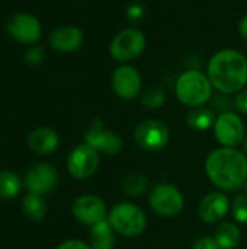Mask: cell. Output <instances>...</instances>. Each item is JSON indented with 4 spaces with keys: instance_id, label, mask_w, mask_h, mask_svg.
Returning <instances> with one entry per match:
<instances>
[{
    "instance_id": "cell-1",
    "label": "cell",
    "mask_w": 247,
    "mask_h": 249,
    "mask_svg": "<svg viewBox=\"0 0 247 249\" xmlns=\"http://www.w3.org/2000/svg\"><path fill=\"white\" fill-rule=\"evenodd\" d=\"M205 174L218 191H242L247 182V155L237 147H217L205 159Z\"/></svg>"
},
{
    "instance_id": "cell-2",
    "label": "cell",
    "mask_w": 247,
    "mask_h": 249,
    "mask_svg": "<svg viewBox=\"0 0 247 249\" xmlns=\"http://www.w3.org/2000/svg\"><path fill=\"white\" fill-rule=\"evenodd\" d=\"M207 76L214 90L236 95L247 86V57L233 48H224L211 55Z\"/></svg>"
},
{
    "instance_id": "cell-3",
    "label": "cell",
    "mask_w": 247,
    "mask_h": 249,
    "mask_svg": "<svg viewBox=\"0 0 247 249\" xmlns=\"http://www.w3.org/2000/svg\"><path fill=\"white\" fill-rule=\"evenodd\" d=\"M175 93L179 102L191 109L207 105L214 95V88L207 73L197 69H189L181 73L176 79Z\"/></svg>"
},
{
    "instance_id": "cell-4",
    "label": "cell",
    "mask_w": 247,
    "mask_h": 249,
    "mask_svg": "<svg viewBox=\"0 0 247 249\" xmlns=\"http://www.w3.org/2000/svg\"><path fill=\"white\" fill-rule=\"evenodd\" d=\"M108 222L116 232L124 238H138L147 228V216L144 210L130 201H121L115 204L109 214Z\"/></svg>"
},
{
    "instance_id": "cell-5",
    "label": "cell",
    "mask_w": 247,
    "mask_h": 249,
    "mask_svg": "<svg viewBox=\"0 0 247 249\" xmlns=\"http://www.w3.org/2000/svg\"><path fill=\"white\" fill-rule=\"evenodd\" d=\"M147 48V38L138 28L130 26L119 31L109 44L111 57L122 64H130L144 54Z\"/></svg>"
},
{
    "instance_id": "cell-6",
    "label": "cell",
    "mask_w": 247,
    "mask_h": 249,
    "mask_svg": "<svg viewBox=\"0 0 247 249\" xmlns=\"http://www.w3.org/2000/svg\"><path fill=\"white\" fill-rule=\"evenodd\" d=\"M148 204L159 217L172 219L181 214V212L183 210L185 197L176 185L160 182L150 190Z\"/></svg>"
},
{
    "instance_id": "cell-7",
    "label": "cell",
    "mask_w": 247,
    "mask_h": 249,
    "mask_svg": "<svg viewBox=\"0 0 247 249\" xmlns=\"http://www.w3.org/2000/svg\"><path fill=\"white\" fill-rule=\"evenodd\" d=\"M170 140L169 127L156 118H148L137 124L134 130V142L147 152H159L167 146Z\"/></svg>"
},
{
    "instance_id": "cell-8",
    "label": "cell",
    "mask_w": 247,
    "mask_h": 249,
    "mask_svg": "<svg viewBox=\"0 0 247 249\" xmlns=\"http://www.w3.org/2000/svg\"><path fill=\"white\" fill-rule=\"evenodd\" d=\"M213 128L217 142L224 147H237L246 139V125L237 111L218 114Z\"/></svg>"
},
{
    "instance_id": "cell-9",
    "label": "cell",
    "mask_w": 247,
    "mask_h": 249,
    "mask_svg": "<svg viewBox=\"0 0 247 249\" xmlns=\"http://www.w3.org/2000/svg\"><path fill=\"white\" fill-rule=\"evenodd\" d=\"M99 152L87 143L77 144L67 158V171L77 181L93 177L99 168Z\"/></svg>"
},
{
    "instance_id": "cell-10",
    "label": "cell",
    "mask_w": 247,
    "mask_h": 249,
    "mask_svg": "<svg viewBox=\"0 0 247 249\" xmlns=\"http://www.w3.org/2000/svg\"><path fill=\"white\" fill-rule=\"evenodd\" d=\"M111 86L118 98L124 101H132L143 92L141 73L131 64H121L111 76Z\"/></svg>"
},
{
    "instance_id": "cell-11",
    "label": "cell",
    "mask_w": 247,
    "mask_h": 249,
    "mask_svg": "<svg viewBox=\"0 0 247 249\" xmlns=\"http://www.w3.org/2000/svg\"><path fill=\"white\" fill-rule=\"evenodd\" d=\"M84 143L106 156H115L121 153L124 147L122 137L115 131L106 128L103 121L99 118L93 120L92 125L84 133Z\"/></svg>"
},
{
    "instance_id": "cell-12",
    "label": "cell",
    "mask_w": 247,
    "mask_h": 249,
    "mask_svg": "<svg viewBox=\"0 0 247 249\" xmlns=\"http://www.w3.org/2000/svg\"><path fill=\"white\" fill-rule=\"evenodd\" d=\"M71 214L74 219L86 226H95L108 219L106 203L95 194H83L73 201Z\"/></svg>"
},
{
    "instance_id": "cell-13",
    "label": "cell",
    "mask_w": 247,
    "mask_h": 249,
    "mask_svg": "<svg viewBox=\"0 0 247 249\" xmlns=\"http://www.w3.org/2000/svg\"><path fill=\"white\" fill-rule=\"evenodd\" d=\"M7 34L16 42L23 45H35L42 35V26L36 16L31 13H16L6 23Z\"/></svg>"
},
{
    "instance_id": "cell-14",
    "label": "cell",
    "mask_w": 247,
    "mask_h": 249,
    "mask_svg": "<svg viewBox=\"0 0 247 249\" xmlns=\"http://www.w3.org/2000/svg\"><path fill=\"white\" fill-rule=\"evenodd\" d=\"M231 210V200L223 191H211L202 197L198 206V216L207 225H220Z\"/></svg>"
},
{
    "instance_id": "cell-15",
    "label": "cell",
    "mask_w": 247,
    "mask_h": 249,
    "mask_svg": "<svg viewBox=\"0 0 247 249\" xmlns=\"http://www.w3.org/2000/svg\"><path fill=\"white\" fill-rule=\"evenodd\" d=\"M58 185V172L51 163H36L25 175V188L28 193L47 196Z\"/></svg>"
},
{
    "instance_id": "cell-16",
    "label": "cell",
    "mask_w": 247,
    "mask_h": 249,
    "mask_svg": "<svg viewBox=\"0 0 247 249\" xmlns=\"http://www.w3.org/2000/svg\"><path fill=\"white\" fill-rule=\"evenodd\" d=\"M84 41V34L79 26L64 25L55 28L48 38V42L52 50L58 53H74L77 51Z\"/></svg>"
},
{
    "instance_id": "cell-17",
    "label": "cell",
    "mask_w": 247,
    "mask_h": 249,
    "mask_svg": "<svg viewBox=\"0 0 247 249\" xmlns=\"http://www.w3.org/2000/svg\"><path fill=\"white\" fill-rule=\"evenodd\" d=\"M28 146L32 152L47 156L54 153L60 146V137L49 127H38L28 136Z\"/></svg>"
},
{
    "instance_id": "cell-18",
    "label": "cell",
    "mask_w": 247,
    "mask_h": 249,
    "mask_svg": "<svg viewBox=\"0 0 247 249\" xmlns=\"http://www.w3.org/2000/svg\"><path fill=\"white\" fill-rule=\"evenodd\" d=\"M116 232L109 225L108 219L92 226L89 233V245L92 249H114L116 244Z\"/></svg>"
},
{
    "instance_id": "cell-19",
    "label": "cell",
    "mask_w": 247,
    "mask_h": 249,
    "mask_svg": "<svg viewBox=\"0 0 247 249\" xmlns=\"http://www.w3.org/2000/svg\"><path fill=\"white\" fill-rule=\"evenodd\" d=\"M213 236L221 249H234L242 241V231L236 222H221Z\"/></svg>"
},
{
    "instance_id": "cell-20",
    "label": "cell",
    "mask_w": 247,
    "mask_h": 249,
    "mask_svg": "<svg viewBox=\"0 0 247 249\" xmlns=\"http://www.w3.org/2000/svg\"><path fill=\"white\" fill-rule=\"evenodd\" d=\"M217 120V114L211 109V107H197L191 108L186 114V124L195 131H207L214 127Z\"/></svg>"
},
{
    "instance_id": "cell-21",
    "label": "cell",
    "mask_w": 247,
    "mask_h": 249,
    "mask_svg": "<svg viewBox=\"0 0 247 249\" xmlns=\"http://www.w3.org/2000/svg\"><path fill=\"white\" fill-rule=\"evenodd\" d=\"M22 212L28 220L41 222L47 214V203L44 200V196L28 193L22 201Z\"/></svg>"
},
{
    "instance_id": "cell-22",
    "label": "cell",
    "mask_w": 247,
    "mask_h": 249,
    "mask_svg": "<svg viewBox=\"0 0 247 249\" xmlns=\"http://www.w3.org/2000/svg\"><path fill=\"white\" fill-rule=\"evenodd\" d=\"M121 190L128 197L137 198V197L144 196L150 190V181L144 174L131 172V174L124 177V179L121 182Z\"/></svg>"
},
{
    "instance_id": "cell-23",
    "label": "cell",
    "mask_w": 247,
    "mask_h": 249,
    "mask_svg": "<svg viewBox=\"0 0 247 249\" xmlns=\"http://www.w3.org/2000/svg\"><path fill=\"white\" fill-rule=\"evenodd\" d=\"M22 188L20 178L12 171H0V198H15Z\"/></svg>"
},
{
    "instance_id": "cell-24",
    "label": "cell",
    "mask_w": 247,
    "mask_h": 249,
    "mask_svg": "<svg viewBox=\"0 0 247 249\" xmlns=\"http://www.w3.org/2000/svg\"><path fill=\"white\" fill-rule=\"evenodd\" d=\"M141 105L147 109H159L166 104L167 95L162 86H150L144 89L140 95Z\"/></svg>"
},
{
    "instance_id": "cell-25",
    "label": "cell",
    "mask_w": 247,
    "mask_h": 249,
    "mask_svg": "<svg viewBox=\"0 0 247 249\" xmlns=\"http://www.w3.org/2000/svg\"><path fill=\"white\" fill-rule=\"evenodd\" d=\"M234 222L237 225H246L247 223V194L246 193H237L234 198L231 200V210H230Z\"/></svg>"
},
{
    "instance_id": "cell-26",
    "label": "cell",
    "mask_w": 247,
    "mask_h": 249,
    "mask_svg": "<svg viewBox=\"0 0 247 249\" xmlns=\"http://www.w3.org/2000/svg\"><path fill=\"white\" fill-rule=\"evenodd\" d=\"M210 104H211V109L217 115L223 112L234 111V98H231V95H227V93H221V92L214 93Z\"/></svg>"
},
{
    "instance_id": "cell-27",
    "label": "cell",
    "mask_w": 247,
    "mask_h": 249,
    "mask_svg": "<svg viewBox=\"0 0 247 249\" xmlns=\"http://www.w3.org/2000/svg\"><path fill=\"white\" fill-rule=\"evenodd\" d=\"M44 57H45V50L41 45L35 44L25 51L23 60L28 66H39L44 61Z\"/></svg>"
},
{
    "instance_id": "cell-28",
    "label": "cell",
    "mask_w": 247,
    "mask_h": 249,
    "mask_svg": "<svg viewBox=\"0 0 247 249\" xmlns=\"http://www.w3.org/2000/svg\"><path fill=\"white\" fill-rule=\"evenodd\" d=\"M146 15V7L140 1H131L127 7V18L132 22H138L144 18Z\"/></svg>"
},
{
    "instance_id": "cell-29",
    "label": "cell",
    "mask_w": 247,
    "mask_h": 249,
    "mask_svg": "<svg viewBox=\"0 0 247 249\" xmlns=\"http://www.w3.org/2000/svg\"><path fill=\"white\" fill-rule=\"evenodd\" d=\"M234 109L242 115H247V86L234 95Z\"/></svg>"
},
{
    "instance_id": "cell-30",
    "label": "cell",
    "mask_w": 247,
    "mask_h": 249,
    "mask_svg": "<svg viewBox=\"0 0 247 249\" xmlns=\"http://www.w3.org/2000/svg\"><path fill=\"white\" fill-rule=\"evenodd\" d=\"M192 249H221L218 247V244L215 242L214 236L210 235H204L199 236L195 242H194V248Z\"/></svg>"
},
{
    "instance_id": "cell-31",
    "label": "cell",
    "mask_w": 247,
    "mask_h": 249,
    "mask_svg": "<svg viewBox=\"0 0 247 249\" xmlns=\"http://www.w3.org/2000/svg\"><path fill=\"white\" fill-rule=\"evenodd\" d=\"M57 249H92V247L80 239H68L60 244Z\"/></svg>"
},
{
    "instance_id": "cell-32",
    "label": "cell",
    "mask_w": 247,
    "mask_h": 249,
    "mask_svg": "<svg viewBox=\"0 0 247 249\" xmlns=\"http://www.w3.org/2000/svg\"><path fill=\"white\" fill-rule=\"evenodd\" d=\"M239 34L243 38V41L247 42V15H245L239 22Z\"/></svg>"
},
{
    "instance_id": "cell-33",
    "label": "cell",
    "mask_w": 247,
    "mask_h": 249,
    "mask_svg": "<svg viewBox=\"0 0 247 249\" xmlns=\"http://www.w3.org/2000/svg\"><path fill=\"white\" fill-rule=\"evenodd\" d=\"M243 149H245V153L247 155V136L246 139H245V142H243Z\"/></svg>"
}]
</instances>
